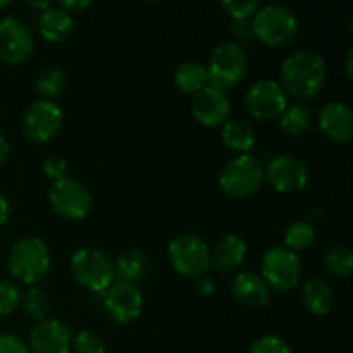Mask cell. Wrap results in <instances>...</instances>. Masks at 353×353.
Returning a JSON list of instances; mask_svg holds the SVG:
<instances>
[{"mask_svg":"<svg viewBox=\"0 0 353 353\" xmlns=\"http://www.w3.org/2000/svg\"><path fill=\"white\" fill-rule=\"evenodd\" d=\"M326 61L314 50H296L281 65V83L285 93L296 99H310L323 88L326 79Z\"/></svg>","mask_w":353,"mask_h":353,"instance_id":"cell-1","label":"cell"},{"mask_svg":"<svg viewBox=\"0 0 353 353\" xmlns=\"http://www.w3.org/2000/svg\"><path fill=\"white\" fill-rule=\"evenodd\" d=\"M50 250L47 243L37 236L17 240L7 255V271L16 281L33 286L45 278L50 269Z\"/></svg>","mask_w":353,"mask_h":353,"instance_id":"cell-2","label":"cell"},{"mask_svg":"<svg viewBox=\"0 0 353 353\" xmlns=\"http://www.w3.org/2000/svg\"><path fill=\"white\" fill-rule=\"evenodd\" d=\"M205 71L207 83L212 88L221 92L236 88L248 71V59L243 47L236 41L219 43L209 55Z\"/></svg>","mask_w":353,"mask_h":353,"instance_id":"cell-3","label":"cell"},{"mask_svg":"<svg viewBox=\"0 0 353 353\" xmlns=\"http://www.w3.org/2000/svg\"><path fill=\"white\" fill-rule=\"evenodd\" d=\"M69 269L74 281L93 293H105L114 285V261L100 248L83 247L71 255Z\"/></svg>","mask_w":353,"mask_h":353,"instance_id":"cell-4","label":"cell"},{"mask_svg":"<svg viewBox=\"0 0 353 353\" xmlns=\"http://www.w3.org/2000/svg\"><path fill=\"white\" fill-rule=\"evenodd\" d=\"M254 38L268 47H285L299 33V19L288 7L279 3L259 7L252 21Z\"/></svg>","mask_w":353,"mask_h":353,"instance_id":"cell-5","label":"cell"},{"mask_svg":"<svg viewBox=\"0 0 353 353\" xmlns=\"http://www.w3.org/2000/svg\"><path fill=\"white\" fill-rule=\"evenodd\" d=\"M264 179V165L252 154L236 155L219 172L221 190L234 199H247L257 193Z\"/></svg>","mask_w":353,"mask_h":353,"instance_id":"cell-6","label":"cell"},{"mask_svg":"<svg viewBox=\"0 0 353 353\" xmlns=\"http://www.w3.org/2000/svg\"><path fill=\"white\" fill-rule=\"evenodd\" d=\"M168 257L176 272L188 278L205 276L210 269V247L193 233H183L168 245Z\"/></svg>","mask_w":353,"mask_h":353,"instance_id":"cell-7","label":"cell"},{"mask_svg":"<svg viewBox=\"0 0 353 353\" xmlns=\"http://www.w3.org/2000/svg\"><path fill=\"white\" fill-rule=\"evenodd\" d=\"M48 202L57 216L68 221L85 219L92 210V195L83 183L74 178L57 179L48 188Z\"/></svg>","mask_w":353,"mask_h":353,"instance_id":"cell-8","label":"cell"},{"mask_svg":"<svg viewBox=\"0 0 353 353\" xmlns=\"http://www.w3.org/2000/svg\"><path fill=\"white\" fill-rule=\"evenodd\" d=\"M302 265L295 252L286 247H272L261 262V278L276 292H290L299 285Z\"/></svg>","mask_w":353,"mask_h":353,"instance_id":"cell-9","label":"cell"},{"mask_svg":"<svg viewBox=\"0 0 353 353\" xmlns=\"http://www.w3.org/2000/svg\"><path fill=\"white\" fill-rule=\"evenodd\" d=\"M62 123L64 114L54 100L37 99L23 112L21 130L33 143H47L61 131Z\"/></svg>","mask_w":353,"mask_h":353,"instance_id":"cell-10","label":"cell"},{"mask_svg":"<svg viewBox=\"0 0 353 353\" xmlns=\"http://www.w3.org/2000/svg\"><path fill=\"white\" fill-rule=\"evenodd\" d=\"M34 50V38L30 28L17 17L0 19V61L6 64H23Z\"/></svg>","mask_w":353,"mask_h":353,"instance_id":"cell-11","label":"cell"},{"mask_svg":"<svg viewBox=\"0 0 353 353\" xmlns=\"http://www.w3.org/2000/svg\"><path fill=\"white\" fill-rule=\"evenodd\" d=\"M264 178L269 185L279 193H296L309 183V165L295 155H276L268 168L264 169Z\"/></svg>","mask_w":353,"mask_h":353,"instance_id":"cell-12","label":"cell"},{"mask_svg":"<svg viewBox=\"0 0 353 353\" xmlns=\"http://www.w3.org/2000/svg\"><path fill=\"white\" fill-rule=\"evenodd\" d=\"M288 105L283 86L274 79H259L245 93V107L257 119L279 117Z\"/></svg>","mask_w":353,"mask_h":353,"instance_id":"cell-13","label":"cell"},{"mask_svg":"<svg viewBox=\"0 0 353 353\" xmlns=\"http://www.w3.org/2000/svg\"><path fill=\"white\" fill-rule=\"evenodd\" d=\"M103 309L114 323H133L143 309V295L133 283L117 281L103 293Z\"/></svg>","mask_w":353,"mask_h":353,"instance_id":"cell-14","label":"cell"},{"mask_svg":"<svg viewBox=\"0 0 353 353\" xmlns=\"http://www.w3.org/2000/svg\"><path fill=\"white\" fill-rule=\"evenodd\" d=\"M72 333L59 319H45L37 323L28 338L30 353H71Z\"/></svg>","mask_w":353,"mask_h":353,"instance_id":"cell-15","label":"cell"},{"mask_svg":"<svg viewBox=\"0 0 353 353\" xmlns=\"http://www.w3.org/2000/svg\"><path fill=\"white\" fill-rule=\"evenodd\" d=\"M231 103L226 93L221 90L205 86L196 92L192 99V114L202 126L219 128L230 119Z\"/></svg>","mask_w":353,"mask_h":353,"instance_id":"cell-16","label":"cell"},{"mask_svg":"<svg viewBox=\"0 0 353 353\" xmlns=\"http://www.w3.org/2000/svg\"><path fill=\"white\" fill-rule=\"evenodd\" d=\"M321 131L334 143H348L353 137V112L345 102H330L319 112Z\"/></svg>","mask_w":353,"mask_h":353,"instance_id":"cell-17","label":"cell"},{"mask_svg":"<svg viewBox=\"0 0 353 353\" xmlns=\"http://www.w3.org/2000/svg\"><path fill=\"white\" fill-rule=\"evenodd\" d=\"M231 295L240 305L250 309H261L269 302V286L259 274L250 271L240 272L231 281Z\"/></svg>","mask_w":353,"mask_h":353,"instance_id":"cell-18","label":"cell"},{"mask_svg":"<svg viewBox=\"0 0 353 353\" xmlns=\"http://www.w3.org/2000/svg\"><path fill=\"white\" fill-rule=\"evenodd\" d=\"M247 257V243L236 233L221 236L210 248V268L221 272H231L240 268Z\"/></svg>","mask_w":353,"mask_h":353,"instance_id":"cell-19","label":"cell"},{"mask_svg":"<svg viewBox=\"0 0 353 353\" xmlns=\"http://www.w3.org/2000/svg\"><path fill=\"white\" fill-rule=\"evenodd\" d=\"M74 21L69 12H65L61 7H48L41 10L38 16V31L41 38L50 43H61L69 34L72 33Z\"/></svg>","mask_w":353,"mask_h":353,"instance_id":"cell-20","label":"cell"},{"mask_svg":"<svg viewBox=\"0 0 353 353\" xmlns=\"http://www.w3.org/2000/svg\"><path fill=\"white\" fill-rule=\"evenodd\" d=\"M302 303L314 316H327L334 303L333 290L324 279L310 278L302 286Z\"/></svg>","mask_w":353,"mask_h":353,"instance_id":"cell-21","label":"cell"},{"mask_svg":"<svg viewBox=\"0 0 353 353\" xmlns=\"http://www.w3.org/2000/svg\"><path fill=\"white\" fill-rule=\"evenodd\" d=\"M223 143L231 152H236L238 155L248 154L255 147L257 134L254 126L243 119L228 121L223 126Z\"/></svg>","mask_w":353,"mask_h":353,"instance_id":"cell-22","label":"cell"},{"mask_svg":"<svg viewBox=\"0 0 353 353\" xmlns=\"http://www.w3.org/2000/svg\"><path fill=\"white\" fill-rule=\"evenodd\" d=\"M174 86L181 93L195 95L207 86V71L205 65L196 61H185L174 69Z\"/></svg>","mask_w":353,"mask_h":353,"instance_id":"cell-23","label":"cell"},{"mask_svg":"<svg viewBox=\"0 0 353 353\" xmlns=\"http://www.w3.org/2000/svg\"><path fill=\"white\" fill-rule=\"evenodd\" d=\"M145 271H147V259L137 248H130V250L123 252L114 262L116 278H119V281L123 283L137 285V281L143 278Z\"/></svg>","mask_w":353,"mask_h":353,"instance_id":"cell-24","label":"cell"},{"mask_svg":"<svg viewBox=\"0 0 353 353\" xmlns=\"http://www.w3.org/2000/svg\"><path fill=\"white\" fill-rule=\"evenodd\" d=\"M312 123V110L305 103H292L286 105L283 114L279 116V128L290 137H299L305 133Z\"/></svg>","mask_w":353,"mask_h":353,"instance_id":"cell-25","label":"cell"},{"mask_svg":"<svg viewBox=\"0 0 353 353\" xmlns=\"http://www.w3.org/2000/svg\"><path fill=\"white\" fill-rule=\"evenodd\" d=\"M65 83H68V76H65L64 69H61L59 65H50L38 74L34 88L40 93L41 99L54 100L64 92Z\"/></svg>","mask_w":353,"mask_h":353,"instance_id":"cell-26","label":"cell"},{"mask_svg":"<svg viewBox=\"0 0 353 353\" xmlns=\"http://www.w3.org/2000/svg\"><path fill=\"white\" fill-rule=\"evenodd\" d=\"M316 240V230L307 221H293L285 231V245L292 252H302Z\"/></svg>","mask_w":353,"mask_h":353,"instance_id":"cell-27","label":"cell"},{"mask_svg":"<svg viewBox=\"0 0 353 353\" xmlns=\"http://www.w3.org/2000/svg\"><path fill=\"white\" fill-rule=\"evenodd\" d=\"M21 307H23L24 314H26L30 319L40 321L47 319L48 312H50V300L45 295L41 290H38L37 286H30L26 292L21 295Z\"/></svg>","mask_w":353,"mask_h":353,"instance_id":"cell-28","label":"cell"},{"mask_svg":"<svg viewBox=\"0 0 353 353\" xmlns=\"http://www.w3.org/2000/svg\"><path fill=\"white\" fill-rule=\"evenodd\" d=\"M324 265L338 278H348L353 271V254L347 245H334L324 255Z\"/></svg>","mask_w":353,"mask_h":353,"instance_id":"cell-29","label":"cell"},{"mask_svg":"<svg viewBox=\"0 0 353 353\" xmlns=\"http://www.w3.org/2000/svg\"><path fill=\"white\" fill-rule=\"evenodd\" d=\"M72 353H105V341L99 333L90 330L79 331L71 341Z\"/></svg>","mask_w":353,"mask_h":353,"instance_id":"cell-30","label":"cell"},{"mask_svg":"<svg viewBox=\"0 0 353 353\" xmlns=\"http://www.w3.org/2000/svg\"><path fill=\"white\" fill-rule=\"evenodd\" d=\"M221 7L228 16L233 17V21H245L250 19L261 6L257 0H223Z\"/></svg>","mask_w":353,"mask_h":353,"instance_id":"cell-31","label":"cell"},{"mask_svg":"<svg viewBox=\"0 0 353 353\" xmlns=\"http://www.w3.org/2000/svg\"><path fill=\"white\" fill-rule=\"evenodd\" d=\"M21 303V292L14 283L0 281V317L12 314Z\"/></svg>","mask_w":353,"mask_h":353,"instance_id":"cell-32","label":"cell"},{"mask_svg":"<svg viewBox=\"0 0 353 353\" xmlns=\"http://www.w3.org/2000/svg\"><path fill=\"white\" fill-rule=\"evenodd\" d=\"M248 353H293L290 345L276 334H264L252 343Z\"/></svg>","mask_w":353,"mask_h":353,"instance_id":"cell-33","label":"cell"},{"mask_svg":"<svg viewBox=\"0 0 353 353\" xmlns=\"http://www.w3.org/2000/svg\"><path fill=\"white\" fill-rule=\"evenodd\" d=\"M65 171H68V162L61 155H48L43 161V172L52 181L64 178Z\"/></svg>","mask_w":353,"mask_h":353,"instance_id":"cell-34","label":"cell"},{"mask_svg":"<svg viewBox=\"0 0 353 353\" xmlns=\"http://www.w3.org/2000/svg\"><path fill=\"white\" fill-rule=\"evenodd\" d=\"M0 353H30L26 343L16 334H0Z\"/></svg>","mask_w":353,"mask_h":353,"instance_id":"cell-35","label":"cell"},{"mask_svg":"<svg viewBox=\"0 0 353 353\" xmlns=\"http://www.w3.org/2000/svg\"><path fill=\"white\" fill-rule=\"evenodd\" d=\"M231 33L238 38L240 41H250L254 38V28H252V21H233L231 24Z\"/></svg>","mask_w":353,"mask_h":353,"instance_id":"cell-36","label":"cell"},{"mask_svg":"<svg viewBox=\"0 0 353 353\" xmlns=\"http://www.w3.org/2000/svg\"><path fill=\"white\" fill-rule=\"evenodd\" d=\"M214 290H216V283L210 276H200L196 278V293L202 296H209L212 295Z\"/></svg>","mask_w":353,"mask_h":353,"instance_id":"cell-37","label":"cell"},{"mask_svg":"<svg viewBox=\"0 0 353 353\" xmlns=\"http://www.w3.org/2000/svg\"><path fill=\"white\" fill-rule=\"evenodd\" d=\"M92 6V2L90 0H61L59 2V7L61 9H64L65 12H74V10H83V9H88V7Z\"/></svg>","mask_w":353,"mask_h":353,"instance_id":"cell-38","label":"cell"},{"mask_svg":"<svg viewBox=\"0 0 353 353\" xmlns=\"http://www.w3.org/2000/svg\"><path fill=\"white\" fill-rule=\"evenodd\" d=\"M9 214H10L9 200H7V196L0 192V228L7 223V219H9Z\"/></svg>","mask_w":353,"mask_h":353,"instance_id":"cell-39","label":"cell"},{"mask_svg":"<svg viewBox=\"0 0 353 353\" xmlns=\"http://www.w3.org/2000/svg\"><path fill=\"white\" fill-rule=\"evenodd\" d=\"M9 154H10L9 141H7L6 138H3L2 134H0V165H2L3 162L7 161V159H9Z\"/></svg>","mask_w":353,"mask_h":353,"instance_id":"cell-40","label":"cell"},{"mask_svg":"<svg viewBox=\"0 0 353 353\" xmlns=\"http://www.w3.org/2000/svg\"><path fill=\"white\" fill-rule=\"evenodd\" d=\"M345 72L348 78H353V48H348L347 55H345Z\"/></svg>","mask_w":353,"mask_h":353,"instance_id":"cell-41","label":"cell"},{"mask_svg":"<svg viewBox=\"0 0 353 353\" xmlns=\"http://www.w3.org/2000/svg\"><path fill=\"white\" fill-rule=\"evenodd\" d=\"M28 6L33 7V9L45 10V9H48V7H52V3L47 0V2H28Z\"/></svg>","mask_w":353,"mask_h":353,"instance_id":"cell-42","label":"cell"},{"mask_svg":"<svg viewBox=\"0 0 353 353\" xmlns=\"http://www.w3.org/2000/svg\"><path fill=\"white\" fill-rule=\"evenodd\" d=\"M9 3H10V2H7V0H0V10L6 9V7L9 6Z\"/></svg>","mask_w":353,"mask_h":353,"instance_id":"cell-43","label":"cell"}]
</instances>
